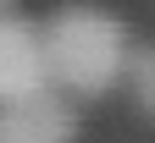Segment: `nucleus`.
Listing matches in <instances>:
<instances>
[{"mask_svg": "<svg viewBox=\"0 0 155 143\" xmlns=\"http://www.w3.org/2000/svg\"><path fill=\"white\" fill-rule=\"evenodd\" d=\"M39 39H45L50 88L78 94V99H100L105 88H116L133 50L122 22L100 6H61L55 17L39 22Z\"/></svg>", "mask_w": 155, "mask_h": 143, "instance_id": "nucleus-1", "label": "nucleus"}, {"mask_svg": "<svg viewBox=\"0 0 155 143\" xmlns=\"http://www.w3.org/2000/svg\"><path fill=\"white\" fill-rule=\"evenodd\" d=\"M50 88V66H45V39L33 22H22L17 11L0 17V105L33 99Z\"/></svg>", "mask_w": 155, "mask_h": 143, "instance_id": "nucleus-2", "label": "nucleus"}, {"mask_svg": "<svg viewBox=\"0 0 155 143\" xmlns=\"http://www.w3.org/2000/svg\"><path fill=\"white\" fill-rule=\"evenodd\" d=\"M72 138H78V110L55 88L0 105V143H72Z\"/></svg>", "mask_w": 155, "mask_h": 143, "instance_id": "nucleus-3", "label": "nucleus"}, {"mask_svg": "<svg viewBox=\"0 0 155 143\" xmlns=\"http://www.w3.org/2000/svg\"><path fill=\"white\" fill-rule=\"evenodd\" d=\"M127 88H133V99L155 116V44H139V50H127Z\"/></svg>", "mask_w": 155, "mask_h": 143, "instance_id": "nucleus-4", "label": "nucleus"}, {"mask_svg": "<svg viewBox=\"0 0 155 143\" xmlns=\"http://www.w3.org/2000/svg\"><path fill=\"white\" fill-rule=\"evenodd\" d=\"M6 11H11V0H0V17H6Z\"/></svg>", "mask_w": 155, "mask_h": 143, "instance_id": "nucleus-5", "label": "nucleus"}]
</instances>
